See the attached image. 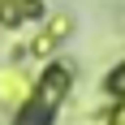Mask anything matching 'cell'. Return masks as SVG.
<instances>
[{
  "label": "cell",
  "instance_id": "1",
  "mask_svg": "<svg viewBox=\"0 0 125 125\" xmlns=\"http://www.w3.org/2000/svg\"><path fill=\"white\" fill-rule=\"evenodd\" d=\"M65 82H69V73L65 69H48L43 73V82H39V95L30 99V108H26L22 116H17V125H48L43 116L61 104V95H65Z\"/></svg>",
  "mask_w": 125,
  "mask_h": 125
},
{
  "label": "cell",
  "instance_id": "2",
  "mask_svg": "<svg viewBox=\"0 0 125 125\" xmlns=\"http://www.w3.org/2000/svg\"><path fill=\"white\" fill-rule=\"evenodd\" d=\"M112 91H125V69H116V73H112Z\"/></svg>",
  "mask_w": 125,
  "mask_h": 125
}]
</instances>
